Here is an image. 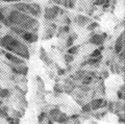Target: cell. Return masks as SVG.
I'll return each mask as SVG.
<instances>
[{"label":"cell","instance_id":"6da1fadb","mask_svg":"<svg viewBox=\"0 0 125 124\" xmlns=\"http://www.w3.org/2000/svg\"><path fill=\"white\" fill-rule=\"evenodd\" d=\"M0 45L4 47V49L9 50L10 53L17 54V56L21 57L23 60H28L30 57L29 50L26 47V45L21 43V41L10 36V34H6V36L1 38Z\"/></svg>","mask_w":125,"mask_h":124},{"label":"cell","instance_id":"7a4b0ae2","mask_svg":"<svg viewBox=\"0 0 125 124\" xmlns=\"http://www.w3.org/2000/svg\"><path fill=\"white\" fill-rule=\"evenodd\" d=\"M7 20L10 23V25L19 26L23 29H32L34 26H37L38 21L37 19L30 17L29 15H27L22 11H19L17 10H11L7 16Z\"/></svg>","mask_w":125,"mask_h":124},{"label":"cell","instance_id":"3957f363","mask_svg":"<svg viewBox=\"0 0 125 124\" xmlns=\"http://www.w3.org/2000/svg\"><path fill=\"white\" fill-rule=\"evenodd\" d=\"M60 10L61 9L57 5H53L52 7H48V9H46L45 10V15H44L45 19H47V20H54V19L56 18Z\"/></svg>","mask_w":125,"mask_h":124},{"label":"cell","instance_id":"277c9868","mask_svg":"<svg viewBox=\"0 0 125 124\" xmlns=\"http://www.w3.org/2000/svg\"><path fill=\"white\" fill-rule=\"evenodd\" d=\"M41 13H42V10L39 4H37V3H31V4L27 3V14L32 15L33 17H39L41 15Z\"/></svg>","mask_w":125,"mask_h":124},{"label":"cell","instance_id":"5b68a950","mask_svg":"<svg viewBox=\"0 0 125 124\" xmlns=\"http://www.w3.org/2000/svg\"><path fill=\"white\" fill-rule=\"evenodd\" d=\"M106 104H107V102L105 101L104 99H102V98H98V99H94L93 101L90 103V105H91V108L92 110H94V111H97V110H99V108H101V107H104V106H106Z\"/></svg>","mask_w":125,"mask_h":124},{"label":"cell","instance_id":"8992f818","mask_svg":"<svg viewBox=\"0 0 125 124\" xmlns=\"http://www.w3.org/2000/svg\"><path fill=\"white\" fill-rule=\"evenodd\" d=\"M21 38L27 43H34L38 41V34L33 33V32H29V31H25L24 33L21 34Z\"/></svg>","mask_w":125,"mask_h":124},{"label":"cell","instance_id":"52a82bcc","mask_svg":"<svg viewBox=\"0 0 125 124\" xmlns=\"http://www.w3.org/2000/svg\"><path fill=\"white\" fill-rule=\"evenodd\" d=\"M4 56L9 61H10L13 64L23 65V64L25 63V61L23 60V59H21V57H18L17 55H13V53H10V52H4Z\"/></svg>","mask_w":125,"mask_h":124},{"label":"cell","instance_id":"ba28073f","mask_svg":"<svg viewBox=\"0 0 125 124\" xmlns=\"http://www.w3.org/2000/svg\"><path fill=\"white\" fill-rule=\"evenodd\" d=\"M124 36H125V33L123 31L121 33V36L117 39V41L115 43V52L116 53H119L122 51V50H124Z\"/></svg>","mask_w":125,"mask_h":124},{"label":"cell","instance_id":"9c48e42d","mask_svg":"<svg viewBox=\"0 0 125 124\" xmlns=\"http://www.w3.org/2000/svg\"><path fill=\"white\" fill-rule=\"evenodd\" d=\"M104 37L102 34H93L90 39V43L93 44V45H96V46H100V45H103L104 43Z\"/></svg>","mask_w":125,"mask_h":124},{"label":"cell","instance_id":"30bf717a","mask_svg":"<svg viewBox=\"0 0 125 124\" xmlns=\"http://www.w3.org/2000/svg\"><path fill=\"white\" fill-rule=\"evenodd\" d=\"M11 72L17 75H27L28 68L27 67H11Z\"/></svg>","mask_w":125,"mask_h":124},{"label":"cell","instance_id":"8fae6325","mask_svg":"<svg viewBox=\"0 0 125 124\" xmlns=\"http://www.w3.org/2000/svg\"><path fill=\"white\" fill-rule=\"evenodd\" d=\"M75 21H76V23H77L78 25L83 26V25H85V24H87V23L89 22V18L83 16V15H79V16H77V17H76Z\"/></svg>","mask_w":125,"mask_h":124},{"label":"cell","instance_id":"7c38bea8","mask_svg":"<svg viewBox=\"0 0 125 124\" xmlns=\"http://www.w3.org/2000/svg\"><path fill=\"white\" fill-rule=\"evenodd\" d=\"M0 22H1L2 24H4L5 26H11L9 20H7V18L4 16V11H3L2 9H0Z\"/></svg>","mask_w":125,"mask_h":124},{"label":"cell","instance_id":"4fadbf2b","mask_svg":"<svg viewBox=\"0 0 125 124\" xmlns=\"http://www.w3.org/2000/svg\"><path fill=\"white\" fill-rule=\"evenodd\" d=\"M11 28V31H13L14 33H16V34H18V36H21L22 33H24L26 30L25 29H23V28H21V27H19V26H11L10 27Z\"/></svg>","mask_w":125,"mask_h":124},{"label":"cell","instance_id":"5bb4252c","mask_svg":"<svg viewBox=\"0 0 125 124\" xmlns=\"http://www.w3.org/2000/svg\"><path fill=\"white\" fill-rule=\"evenodd\" d=\"M70 120V117H68L66 114H61V116L58 118H56V121L58 123H67Z\"/></svg>","mask_w":125,"mask_h":124},{"label":"cell","instance_id":"9a60e30c","mask_svg":"<svg viewBox=\"0 0 125 124\" xmlns=\"http://www.w3.org/2000/svg\"><path fill=\"white\" fill-rule=\"evenodd\" d=\"M41 59L44 61L47 65H50V63H51V61H50V60L48 59V56H47V54H46V52H45L44 48H41Z\"/></svg>","mask_w":125,"mask_h":124},{"label":"cell","instance_id":"2e32d148","mask_svg":"<svg viewBox=\"0 0 125 124\" xmlns=\"http://www.w3.org/2000/svg\"><path fill=\"white\" fill-rule=\"evenodd\" d=\"M10 95V92L7 90V89H2L0 90V97L1 98H9Z\"/></svg>","mask_w":125,"mask_h":124},{"label":"cell","instance_id":"e0dca14e","mask_svg":"<svg viewBox=\"0 0 125 124\" xmlns=\"http://www.w3.org/2000/svg\"><path fill=\"white\" fill-rule=\"evenodd\" d=\"M62 4L66 7H69V9H74L75 2H74L73 0H65V1H62Z\"/></svg>","mask_w":125,"mask_h":124},{"label":"cell","instance_id":"ac0fdd59","mask_svg":"<svg viewBox=\"0 0 125 124\" xmlns=\"http://www.w3.org/2000/svg\"><path fill=\"white\" fill-rule=\"evenodd\" d=\"M64 60L66 62V64L69 65L70 63H72V62L74 61V55H72V54H70V53H67V54L64 55Z\"/></svg>","mask_w":125,"mask_h":124},{"label":"cell","instance_id":"d6986e66","mask_svg":"<svg viewBox=\"0 0 125 124\" xmlns=\"http://www.w3.org/2000/svg\"><path fill=\"white\" fill-rule=\"evenodd\" d=\"M78 49H79V46H71V47L68 48V53L72 54V55H74V54H76L78 52Z\"/></svg>","mask_w":125,"mask_h":124},{"label":"cell","instance_id":"ffe728a7","mask_svg":"<svg viewBox=\"0 0 125 124\" xmlns=\"http://www.w3.org/2000/svg\"><path fill=\"white\" fill-rule=\"evenodd\" d=\"M50 116H51L52 118H54V120H56V118H57V116L61 114V112H60V110L58 108H54V110H51L50 111Z\"/></svg>","mask_w":125,"mask_h":124},{"label":"cell","instance_id":"44dd1931","mask_svg":"<svg viewBox=\"0 0 125 124\" xmlns=\"http://www.w3.org/2000/svg\"><path fill=\"white\" fill-rule=\"evenodd\" d=\"M83 83L84 84V86H88V84H90L92 83V77L91 76H83Z\"/></svg>","mask_w":125,"mask_h":124},{"label":"cell","instance_id":"7402d4cb","mask_svg":"<svg viewBox=\"0 0 125 124\" xmlns=\"http://www.w3.org/2000/svg\"><path fill=\"white\" fill-rule=\"evenodd\" d=\"M101 55V51H100V50L99 49H95V50H94V51L91 53V55H90V56H91V57H98V56H100Z\"/></svg>","mask_w":125,"mask_h":124},{"label":"cell","instance_id":"603a6c76","mask_svg":"<svg viewBox=\"0 0 125 124\" xmlns=\"http://www.w3.org/2000/svg\"><path fill=\"white\" fill-rule=\"evenodd\" d=\"M44 119H46V113L42 112V113L39 115V117H38V121H39V123H42L43 121H44Z\"/></svg>","mask_w":125,"mask_h":124},{"label":"cell","instance_id":"cb8c5ba5","mask_svg":"<svg viewBox=\"0 0 125 124\" xmlns=\"http://www.w3.org/2000/svg\"><path fill=\"white\" fill-rule=\"evenodd\" d=\"M96 27H98V23L97 22H92L91 24L88 25V30H93V29H95Z\"/></svg>","mask_w":125,"mask_h":124},{"label":"cell","instance_id":"d4e9b609","mask_svg":"<svg viewBox=\"0 0 125 124\" xmlns=\"http://www.w3.org/2000/svg\"><path fill=\"white\" fill-rule=\"evenodd\" d=\"M92 108H91V105L89 104H84V105H83V112H84V113H89V112H91Z\"/></svg>","mask_w":125,"mask_h":124},{"label":"cell","instance_id":"484cf974","mask_svg":"<svg viewBox=\"0 0 125 124\" xmlns=\"http://www.w3.org/2000/svg\"><path fill=\"white\" fill-rule=\"evenodd\" d=\"M53 90H54V92H57V93H62V91H64L60 84H55L53 88Z\"/></svg>","mask_w":125,"mask_h":124},{"label":"cell","instance_id":"4316f807","mask_svg":"<svg viewBox=\"0 0 125 124\" xmlns=\"http://www.w3.org/2000/svg\"><path fill=\"white\" fill-rule=\"evenodd\" d=\"M118 54H119V59H120V61L122 62V63H124V54H125L124 50H122V51H121V52H119Z\"/></svg>","mask_w":125,"mask_h":124},{"label":"cell","instance_id":"83f0119b","mask_svg":"<svg viewBox=\"0 0 125 124\" xmlns=\"http://www.w3.org/2000/svg\"><path fill=\"white\" fill-rule=\"evenodd\" d=\"M106 1V0H96L94 2V5H103V3Z\"/></svg>","mask_w":125,"mask_h":124},{"label":"cell","instance_id":"f1b7e54d","mask_svg":"<svg viewBox=\"0 0 125 124\" xmlns=\"http://www.w3.org/2000/svg\"><path fill=\"white\" fill-rule=\"evenodd\" d=\"M84 75V71H79L78 70L77 73H76V77H79V78H83Z\"/></svg>","mask_w":125,"mask_h":124},{"label":"cell","instance_id":"f546056e","mask_svg":"<svg viewBox=\"0 0 125 124\" xmlns=\"http://www.w3.org/2000/svg\"><path fill=\"white\" fill-rule=\"evenodd\" d=\"M57 74L58 75H65L66 74V69H58Z\"/></svg>","mask_w":125,"mask_h":124},{"label":"cell","instance_id":"4dcf8cb0","mask_svg":"<svg viewBox=\"0 0 125 124\" xmlns=\"http://www.w3.org/2000/svg\"><path fill=\"white\" fill-rule=\"evenodd\" d=\"M118 98L119 99H124V92H121V90L118 92Z\"/></svg>","mask_w":125,"mask_h":124},{"label":"cell","instance_id":"1f68e13d","mask_svg":"<svg viewBox=\"0 0 125 124\" xmlns=\"http://www.w3.org/2000/svg\"><path fill=\"white\" fill-rule=\"evenodd\" d=\"M62 31H64V32H69L70 31V27H69V25H67V26H65L64 27V28H62Z\"/></svg>","mask_w":125,"mask_h":124},{"label":"cell","instance_id":"d6a6232c","mask_svg":"<svg viewBox=\"0 0 125 124\" xmlns=\"http://www.w3.org/2000/svg\"><path fill=\"white\" fill-rule=\"evenodd\" d=\"M0 1H4V2H19L22 0H0Z\"/></svg>","mask_w":125,"mask_h":124},{"label":"cell","instance_id":"836d02e7","mask_svg":"<svg viewBox=\"0 0 125 124\" xmlns=\"http://www.w3.org/2000/svg\"><path fill=\"white\" fill-rule=\"evenodd\" d=\"M78 117H79V115H74V116H72V117H70V119H76Z\"/></svg>","mask_w":125,"mask_h":124},{"label":"cell","instance_id":"e575fe53","mask_svg":"<svg viewBox=\"0 0 125 124\" xmlns=\"http://www.w3.org/2000/svg\"><path fill=\"white\" fill-rule=\"evenodd\" d=\"M66 23H67V24L69 25V24H70V23H71V20H70V19H69V18H67V19H66Z\"/></svg>","mask_w":125,"mask_h":124},{"label":"cell","instance_id":"d590c367","mask_svg":"<svg viewBox=\"0 0 125 124\" xmlns=\"http://www.w3.org/2000/svg\"><path fill=\"white\" fill-rule=\"evenodd\" d=\"M119 122H120V123H124V119H123V118H120V119H119Z\"/></svg>","mask_w":125,"mask_h":124},{"label":"cell","instance_id":"8d00e7d4","mask_svg":"<svg viewBox=\"0 0 125 124\" xmlns=\"http://www.w3.org/2000/svg\"><path fill=\"white\" fill-rule=\"evenodd\" d=\"M47 123H49V124H52L53 122H52V120H48V122H47Z\"/></svg>","mask_w":125,"mask_h":124},{"label":"cell","instance_id":"74e56055","mask_svg":"<svg viewBox=\"0 0 125 124\" xmlns=\"http://www.w3.org/2000/svg\"><path fill=\"white\" fill-rule=\"evenodd\" d=\"M0 105H2V101H1V100H0Z\"/></svg>","mask_w":125,"mask_h":124},{"label":"cell","instance_id":"f35d334b","mask_svg":"<svg viewBox=\"0 0 125 124\" xmlns=\"http://www.w3.org/2000/svg\"><path fill=\"white\" fill-rule=\"evenodd\" d=\"M2 53V51H1V50H0V54H1Z\"/></svg>","mask_w":125,"mask_h":124},{"label":"cell","instance_id":"ab89813d","mask_svg":"<svg viewBox=\"0 0 125 124\" xmlns=\"http://www.w3.org/2000/svg\"><path fill=\"white\" fill-rule=\"evenodd\" d=\"M0 28H1V24H0Z\"/></svg>","mask_w":125,"mask_h":124},{"label":"cell","instance_id":"60d3db41","mask_svg":"<svg viewBox=\"0 0 125 124\" xmlns=\"http://www.w3.org/2000/svg\"><path fill=\"white\" fill-rule=\"evenodd\" d=\"M0 90H1V88H0Z\"/></svg>","mask_w":125,"mask_h":124}]
</instances>
